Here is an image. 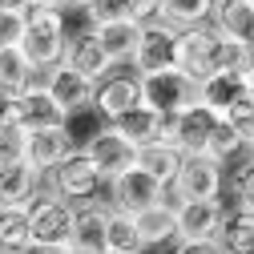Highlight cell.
<instances>
[{
	"label": "cell",
	"mask_w": 254,
	"mask_h": 254,
	"mask_svg": "<svg viewBox=\"0 0 254 254\" xmlns=\"http://www.w3.org/2000/svg\"><path fill=\"white\" fill-rule=\"evenodd\" d=\"M65 49H69L65 12L53 8V4H28L20 53L33 61V69H37V73H49L53 65H61V61H65Z\"/></svg>",
	"instance_id": "obj_1"
},
{
	"label": "cell",
	"mask_w": 254,
	"mask_h": 254,
	"mask_svg": "<svg viewBox=\"0 0 254 254\" xmlns=\"http://www.w3.org/2000/svg\"><path fill=\"white\" fill-rule=\"evenodd\" d=\"M45 178H49V194L65 198V202H73V206L93 202V198H97V190H105L101 170L93 166V157H89L81 145H73V149L61 157V162H57Z\"/></svg>",
	"instance_id": "obj_2"
},
{
	"label": "cell",
	"mask_w": 254,
	"mask_h": 254,
	"mask_svg": "<svg viewBox=\"0 0 254 254\" xmlns=\"http://www.w3.org/2000/svg\"><path fill=\"white\" fill-rule=\"evenodd\" d=\"M226 190V170L210 153H186L182 166L170 182V202H202V198H222Z\"/></svg>",
	"instance_id": "obj_3"
},
{
	"label": "cell",
	"mask_w": 254,
	"mask_h": 254,
	"mask_svg": "<svg viewBox=\"0 0 254 254\" xmlns=\"http://www.w3.org/2000/svg\"><path fill=\"white\" fill-rule=\"evenodd\" d=\"M218 49H222V33L210 20L194 24V28H178L174 69L186 73L190 81H206L210 73H218Z\"/></svg>",
	"instance_id": "obj_4"
},
{
	"label": "cell",
	"mask_w": 254,
	"mask_h": 254,
	"mask_svg": "<svg viewBox=\"0 0 254 254\" xmlns=\"http://www.w3.org/2000/svg\"><path fill=\"white\" fill-rule=\"evenodd\" d=\"M105 190H109L105 206L125 210V214H141V210H149V206H157V202H166V198H170V190L157 182L153 174H145L141 166H129L125 174L109 178Z\"/></svg>",
	"instance_id": "obj_5"
},
{
	"label": "cell",
	"mask_w": 254,
	"mask_h": 254,
	"mask_svg": "<svg viewBox=\"0 0 254 254\" xmlns=\"http://www.w3.org/2000/svg\"><path fill=\"white\" fill-rule=\"evenodd\" d=\"M194 101H198V81H190L178 69H162V73L141 77V105L157 109L162 117H174V113L190 109Z\"/></svg>",
	"instance_id": "obj_6"
},
{
	"label": "cell",
	"mask_w": 254,
	"mask_h": 254,
	"mask_svg": "<svg viewBox=\"0 0 254 254\" xmlns=\"http://www.w3.org/2000/svg\"><path fill=\"white\" fill-rule=\"evenodd\" d=\"M73 214L77 206L41 190V194L28 202V230H33V242H57V246H69L73 234Z\"/></svg>",
	"instance_id": "obj_7"
},
{
	"label": "cell",
	"mask_w": 254,
	"mask_h": 254,
	"mask_svg": "<svg viewBox=\"0 0 254 254\" xmlns=\"http://www.w3.org/2000/svg\"><path fill=\"white\" fill-rule=\"evenodd\" d=\"M81 149L93 157V166L101 170V178H105V182H109V178H117V174H125L129 166H137V145L125 137V133H117L109 121H101L97 129L85 137V145H81Z\"/></svg>",
	"instance_id": "obj_8"
},
{
	"label": "cell",
	"mask_w": 254,
	"mask_h": 254,
	"mask_svg": "<svg viewBox=\"0 0 254 254\" xmlns=\"http://www.w3.org/2000/svg\"><path fill=\"white\" fill-rule=\"evenodd\" d=\"M133 105H141V77L133 69H109L93 89V113L101 121H117Z\"/></svg>",
	"instance_id": "obj_9"
},
{
	"label": "cell",
	"mask_w": 254,
	"mask_h": 254,
	"mask_svg": "<svg viewBox=\"0 0 254 254\" xmlns=\"http://www.w3.org/2000/svg\"><path fill=\"white\" fill-rule=\"evenodd\" d=\"M174 49H178V28L166 24V20H149V24H141V41H137V53H133L129 69L137 77L174 69Z\"/></svg>",
	"instance_id": "obj_10"
},
{
	"label": "cell",
	"mask_w": 254,
	"mask_h": 254,
	"mask_svg": "<svg viewBox=\"0 0 254 254\" xmlns=\"http://www.w3.org/2000/svg\"><path fill=\"white\" fill-rule=\"evenodd\" d=\"M12 121L24 125V129H57V125L69 121V113L57 105V97L45 89V81H33L12 97Z\"/></svg>",
	"instance_id": "obj_11"
},
{
	"label": "cell",
	"mask_w": 254,
	"mask_h": 254,
	"mask_svg": "<svg viewBox=\"0 0 254 254\" xmlns=\"http://www.w3.org/2000/svg\"><path fill=\"white\" fill-rule=\"evenodd\" d=\"M214 125H218V113H214L210 105L194 101L190 109L166 117V137H170L182 153H202L206 141H210V133H214Z\"/></svg>",
	"instance_id": "obj_12"
},
{
	"label": "cell",
	"mask_w": 254,
	"mask_h": 254,
	"mask_svg": "<svg viewBox=\"0 0 254 254\" xmlns=\"http://www.w3.org/2000/svg\"><path fill=\"white\" fill-rule=\"evenodd\" d=\"M41 81H45V89L57 97V105L65 109L69 117H73V113H81V109H93V89H97V81H93V77H85L81 69H73L69 61L53 65Z\"/></svg>",
	"instance_id": "obj_13"
},
{
	"label": "cell",
	"mask_w": 254,
	"mask_h": 254,
	"mask_svg": "<svg viewBox=\"0 0 254 254\" xmlns=\"http://www.w3.org/2000/svg\"><path fill=\"white\" fill-rule=\"evenodd\" d=\"M93 41L109 57L113 69H129L133 53H137V41H141V24L129 20V16L125 20H101V24H93Z\"/></svg>",
	"instance_id": "obj_14"
},
{
	"label": "cell",
	"mask_w": 254,
	"mask_h": 254,
	"mask_svg": "<svg viewBox=\"0 0 254 254\" xmlns=\"http://www.w3.org/2000/svg\"><path fill=\"white\" fill-rule=\"evenodd\" d=\"M226 202L222 198H202V202H174L178 218V238H214L222 226Z\"/></svg>",
	"instance_id": "obj_15"
},
{
	"label": "cell",
	"mask_w": 254,
	"mask_h": 254,
	"mask_svg": "<svg viewBox=\"0 0 254 254\" xmlns=\"http://www.w3.org/2000/svg\"><path fill=\"white\" fill-rule=\"evenodd\" d=\"M41 190H45V174L33 170L24 157L0 166V206H28Z\"/></svg>",
	"instance_id": "obj_16"
},
{
	"label": "cell",
	"mask_w": 254,
	"mask_h": 254,
	"mask_svg": "<svg viewBox=\"0 0 254 254\" xmlns=\"http://www.w3.org/2000/svg\"><path fill=\"white\" fill-rule=\"evenodd\" d=\"M105 214H109V206H101V202H81L77 214H73L69 250H77V254H101L105 250Z\"/></svg>",
	"instance_id": "obj_17"
},
{
	"label": "cell",
	"mask_w": 254,
	"mask_h": 254,
	"mask_svg": "<svg viewBox=\"0 0 254 254\" xmlns=\"http://www.w3.org/2000/svg\"><path fill=\"white\" fill-rule=\"evenodd\" d=\"M69 149H73V137H69L65 125H57V129H28V137H24V162L33 170H41V174H49Z\"/></svg>",
	"instance_id": "obj_18"
},
{
	"label": "cell",
	"mask_w": 254,
	"mask_h": 254,
	"mask_svg": "<svg viewBox=\"0 0 254 254\" xmlns=\"http://www.w3.org/2000/svg\"><path fill=\"white\" fill-rule=\"evenodd\" d=\"M210 24L230 41L254 45V4H246V0H214Z\"/></svg>",
	"instance_id": "obj_19"
},
{
	"label": "cell",
	"mask_w": 254,
	"mask_h": 254,
	"mask_svg": "<svg viewBox=\"0 0 254 254\" xmlns=\"http://www.w3.org/2000/svg\"><path fill=\"white\" fill-rule=\"evenodd\" d=\"M218 246L226 254H254V210L246 206H226L218 226Z\"/></svg>",
	"instance_id": "obj_20"
},
{
	"label": "cell",
	"mask_w": 254,
	"mask_h": 254,
	"mask_svg": "<svg viewBox=\"0 0 254 254\" xmlns=\"http://www.w3.org/2000/svg\"><path fill=\"white\" fill-rule=\"evenodd\" d=\"M133 218H137V230H141V246L145 250L178 242V218H174V202L170 198L149 206V210H141V214H133Z\"/></svg>",
	"instance_id": "obj_21"
},
{
	"label": "cell",
	"mask_w": 254,
	"mask_h": 254,
	"mask_svg": "<svg viewBox=\"0 0 254 254\" xmlns=\"http://www.w3.org/2000/svg\"><path fill=\"white\" fill-rule=\"evenodd\" d=\"M117 133H125L137 149L141 145H149V141H162L166 137V117L157 113V109H149V105H133L129 113H121L117 121H109Z\"/></svg>",
	"instance_id": "obj_22"
},
{
	"label": "cell",
	"mask_w": 254,
	"mask_h": 254,
	"mask_svg": "<svg viewBox=\"0 0 254 254\" xmlns=\"http://www.w3.org/2000/svg\"><path fill=\"white\" fill-rule=\"evenodd\" d=\"M246 93V81H242V73H210L206 81H198V101L202 105H210L218 117L226 113L238 97Z\"/></svg>",
	"instance_id": "obj_23"
},
{
	"label": "cell",
	"mask_w": 254,
	"mask_h": 254,
	"mask_svg": "<svg viewBox=\"0 0 254 254\" xmlns=\"http://www.w3.org/2000/svg\"><path fill=\"white\" fill-rule=\"evenodd\" d=\"M182 157H186V153H182L170 137H162V141H149V145L137 149V166H141L145 174H153L157 182L170 190V182H174V174H178V166H182Z\"/></svg>",
	"instance_id": "obj_24"
},
{
	"label": "cell",
	"mask_w": 254,
	"mask_h": 254,
	"mask_svg": "<svg viewBox=\"0 0 254 254\" xmlns=\"http://www.w3.org/2000/svg\"><path fill=\"white\" fill-rule=\"evenodd\" d=\"M105 250H113V254H145L133 214L109 206V214H105Z\"/></svg>",
	"instance_id": "obj_25"
},
{
	"label": "cell",
	"mask_w": 254,
	"mask_h": 254,
	"mask_svg": "<svg viewBox=\"0 0 254 254\" xmlns=\"http://www.w3.org/2000/svg\"><path fill=\"white\" fill-rule=\"evenodd\" d=\"M41 77H45V73L33 69V61L20 53V45L0 49V89H4V93H12V97H16L20 89H28V85L41 81Z\"/></svg>",
	"instance_id": "obj_26"
},
{
	"label": "cell",
	"mask_w": 254,
	"mask_h": 254,
	"mask_svg": "<svg viewBox=\"0 0 254 254\" xmlns=\"http://www.w3.org/2000/svg\"><path fill=\"white\" fill-rule=\"evenodd\" d=\"M65 61L73 69H81L85 77H93V81H101L113 65H109V57L97 49V41H93V33H85V37H73L69 41V49H65Z\"/></svg>",
	"instance_id": "obj_27"
},
{
	"label": "cell",
	"mask_w": 254,
	"mask_h": 254,
	"mask_svg": "<svg viewBox=\"0 0 254 254\" xmlns=\"http://www.w3.org/2000/svg\"><path fill=\"white\" fill-rule=\"evenodd\" d=\"M202 153H210L214 162H222V170H226V166L242 162V157H246L250 149H246V141H242V137L230 129V125L218 117V125H214V133H210V141H206V149H202Z\"/></svg>",
	"instance_id": "obj_28"
},
{
	"label": "cell",
	"mask_w": 254,
	"mask_h": 254,
	"mask_svg": "<svg viewBox=\"0 0 254 254\" xmlns=\"http://www.w3.org/2000/svg\"><path fill=\"white\" fill-rule=\"evenodd\" d=\"M28 242V206H0V250H24Z\"/></svg>",
	"instance_id": "obj_29"
},
{
	"label": "cell",
	"mask_w": 254,
	"mask_h": 254,
	"mask_svg": "<svg viewBox=\"0 0 254 254\" xmlns=\"http://www.w3.org/2000/svg\"><path fill=\"white\" fill-rule=\"evenodd\" d=\"M214 0H162V20L174 28H194L210 20Z\"/></svg>",
	"instance_id": "obj_30"
},
{
	"label": "cell",
	"mask_w": 254,
	"mask_h": 254,
	"mask_svg": "<svg viewBox=\"0 0 254 254\" xmlns=\"http://www.w3.org/2000/svg\"><path fill=\"white\" fill-rule=\"evenodd\" d=\"M226 190H230V206H246V210H254V157L246 153L242 162H234V166H226Z\"/></svg>",
	"instance_id": "obj_31"
},
{
	"label": "cell",
	"mask_w": 254,
	"mask_h": 254,
	"mask_svg": "<svg viewBox=\"0 0 254 254\" xmlns=\"http://www.w3.org/2000/svg\"><path fill=\"white\" fill-rule=\"evenodd\" d=\"M222 121H226L230 129L250 145V141H254V97H246V93H242V97H238L226 113H222Z\"/></svg>",
	"instance_id": "obj_32"
},
{
	"label": "cell",
	"mask_w": 254,
	"mask_h": 254,
	"mask_svg": "<svg viewBox=\"0 0 254 254\" xmlns=\"http://www.w3.org/2000/svg\"><path fill=\"white\" fill-rule=\"evenodd\" d=\"M24 137H28L24 125H16V121H0V166L24 157Z\"/></svg>",
	"instance_id": "obj_33"
},
{
	"label": "cell",
	"mask_w": 254,
	"mask_h": 254,
	"mask_svg": "<svg viewBox=\"0 0 254 254\" xmlns=\"http://www.w3.org/2000/svg\"><path fill=\"white\" fill-rule=\"evenodd\" d=\"M85 12H89L93 24H101V20H125V16H129V0H89Z\"/></svg>",
	"instance_id": "obj_34"
},
{
	"label": "cell",
	"mask_w": 254,
	"mask_h": 254,
	"mask_svg": "<svg viewBox=\"0 0 254 254\" xmlns=\"http://www.w3.org/2000/svg\"><path fill=\"white\" fill-rule=\"evenodd\" d=\"M20 37H24V12L0 8V49H12V45H20Z\"/></svg>",
	"instance_id": "obj_35"
},
{
	"label": "cell",
	"mask_w": 254,
	"mask_h": 254,
	"mask_svg": "<svg viewBox=\"0 0 254 254\" xmlns=\"http://www.w3.org/2000/svg\"><path fill=\"white\" fill-rule=\"evenodd\" d=\"M174 254H226L218 246V238H178Z\"/></svg>",
	"instance_id": "obj_36"
},
{
	"label": "cell",
	"mask_w": 254,
	"mask_h": 254,
	"mask_svg": "<svg viewBox=\"0 0 254 254\" xmlns=\"http://www.w3.org/2000/svg\"><path fill=\"white\" fill-rule=\"evenodd\" d=\"M129 16H133L137 24L162 20V0H129Z\"/></svg>",
	"instance_id": "obj_37"
},
{
	"label": "cell",
	"mask_w": 254,
	"mask_h": 254,
	"mask_svg": "<svg viewBox=\"0 0 254 254\" xmlns=\"http://www.w3.org/2000/svg\"><path fill=\"white\" fill-rule=\"evenodd\" d=\"M24 254H69V246H57V242H28Z\"/></svg>",
	"instance_id": "obj_38"
},
{
	"label": "cell",
	"mask_w": 254,
	"mask_h": 254,
	"mask_svg": "<svg viewBox=\"0 0 254 254\" xmlns=\"http://www.w3.org/2000/svg\"><path fill=\"white\" fill-rule=\"evenodd\" d=\"M0 121H12V93L0 89Z\"/></svg>",
	"instance_id": "obj_39"
},
{
	"label": "cell",
	"mask_w": 254,
	"mask_h": 254,
	"mask_svg": "<svg viewBox=\"0 0 254 254\" xmlns=\"http://www.w3.org/2000/svg\"><path fill=\"white\" fill-rule=\"evenodd\" d=\"M33 0H0V8H12V12H28Z\"/></svg>",
	"instance_id": "obj_40"
},
{
	"label": "cell",
	"mask_w": 254,
	"mask_h": 254,
	"mask_svg": "<svg viewBox=\"0 0 254 254\" xmlns=\"http://www.w3.org/2000/svg\"><path fill=\"white\" fill-rule=\"evenodd\" d=\"M242 81H246V97H254V65L242 73Z\"/></svg>",
	"instance_id": "obj_41"
},
{
	"label": "cell",
	"mask_w": 254,
	"mask_h": 254,
	"mask_svg": "<svg viewBox=\"0 0 254 254\" xmlns=\"http://www.w3.org/2000/svg\"><path fill=\"white\" fill-rule=\"evenodd\" d=\"M33 4H53V8H61V4H65V0H33Z\"/></svg>",
	"instance_id": "obj_42"
},
{
	"label": "cell",
	"mask_w": 254,
	"mask_h": 254,
	"mask_svg": "<svg viewBox=\"0 0 254 254\" xmlns=\"http://www.w3.org/2000/svg\"><path fill=\"white\" fill-rule=\"evenodd\" d=\"M0 254H24V250H0Z\"/></svg>",
	"instance_id": "obj_43"
},
{
	"label": "cell",
	"mask_w": 254,
	"mask_h": 254,
	"mask_svg": "<svg viewBox=\"0 0 254 254\" xmlns=\"http://www.w3.org/2000/svg\"><path fill=\"white\" fill-rule=\"evenodd\" d=\"M246 149H250V157H254V141H250V145H246Z\"/></svg>",
	"instance_id": "obj_44"
},
{
	"label": "cell",
	"mask_w": 254,
	"mask_h": 254,
	"mask_svg": "<svg viewBox=\"0 0 254 254\" xmlns=\"http://www.w3.org/2000/svg\"><path fill=\"white\" fill-rule=\"evenodd\" d=\"M101 254H113V250H101Z\"/></svg>",
	"instance_id": "obj_45"
},
{
	"label": "cell",
	"mask_w": 254,
	"mask_h": 254,
	"mask_svg": "<svg viewBox=\"0 0 254 254\" xmlns=\"http://www.w3.org/2000/svg\"><path fill=\"white\" fill-rule=\"evenodd\" d=\"M246 4H254V0H246Z\"/></svg>",
	"instance_id": "obj_46"
}]
</instances>
